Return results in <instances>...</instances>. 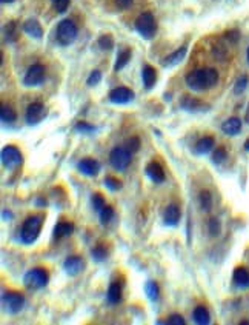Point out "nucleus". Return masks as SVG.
Segmentation results:
<instances>
[{
  "mask_svg": "<svg viewBox=\"0 0 249 325\" xmlns=\"http://www.w3.org/2000/svg\"><path fill=\"white\" fill-rule=\"evenodd\" d=\"M248 62H249V48H248Z\"/></svg>",
  "mask_w": 249,
  "mask_h": 325,
  "instance_id": "603ef678",
  "label": "nucleus"
},
{
  "mask_svg": "<svg viewBox=\"0 0 249 325\" xmlns=\"http://www.w3.org/2000/svg\"><path fill=\"white\" fill-rule=\"evenodd\" d=\"M24 157L22 153H20L18 148L12 147V145H6L2 150V164L8 168V170H14L18 165H22Z\"/></svg>",
  "mask_w": 249,
  "mask_h": 325,
  "instance_id": "0eeeda50",
  "label": "nucleus"
},
{
  "mask_svg": "<svg viewBox=\"0 0 249 325\" xmlns=\"http://www.w3.org/2000/svg\"><path fill=\"white\" fill-rule=\"evenodd\" d=\"M0 117H2V122L5 124H11V122L16 120V111L10 107V105H2V110H0Z\"/></svg>",
  "mask_w": 249,
  "mask_h": 325,
  "instance_id": "cd10ccee",
  "label": "nucleus"
},
{
  "mask_svg": "<svg viewBox=\"0 0 249 325\" xmlns=\"http://www.w3.org/2000/svg\"><path fill=\"white\" fill-rule=\"evenodd\" d=\"M200 207L203 211H211L212 208V196L210 191H202L200 193Z\"/></svg>",
  "mask_w": 249,
  "mask_h": 325,
  "instance_id": "c85d7f7f",
  "label": "nucleus"
},
{
  "mask_svg": "<svg viewBox=\"0 0 249 325\" xmlns=\"http://www.w3.org/2000/svg\"><path fill=\"white\" fill-rule=\"evenodd\" d=\"M132 2H134V0H116V4H117V7H118L120 10H128V8H131Z\"/></svg>",
  "mask_w": 249,
  "mask_h": 325,
  "instance_id": "a18cd8bd",
  "label": "nucleus"
},
{
  "mask_svg": "<svg viewBox=\"0 0 249 325\" xmlns=\"http://www.w3.org/2000/svg\"><path fill=\"white\" fill-rule=\"evenodd\" d=\"M24 31L30 37L37 39V40L44 37V30H42V25L38 24V20H36V19H28L26 20V22L24 24Z\"/></svg>",
  "mask_w": 249,
  "mask_h": 325,
  "instance_id": "a211bd4d",
  "label": "nucleus"
},
{
  "mask_svg": "<svg viewBox=\"0 0 249 325\" xmlns=\"http://www.w3.org/2000/svg\"><path fill=\"white\" fill-rule=\"evenodd\" d=\"M208 230H210V234L211 236H218L220 234V222H218V219H216V217H212V219H210V222H208Z\"/></svg>",
  "mask_w": 249,
  "mask_h": 325,
  "instance_id": "e433bc0d",
  "label": "nucleus"
},
{
  "mask_svg": "<svg viewBox=\"0 0 249 325\" xmlns=\"http://www.w3.org/2000/svg\"><path fill=\"white\" fill-rule=\"evenodd\" d=\"M180 216H182L180 208H178L176 204H171V205L166 207L164 214H163V219H164V223H166V225L176 227L177 223H178V220H180Z\"/></svg>",
  "mask_w": 249,
  "mask_h": 325,
  "instance_id": "dca6fc26",
  "label": "nucleus"
},
{
  "mask_svg": "<svg viewBox=\"0 0 249 325\" xmlns=\"http://www.w3.org/2000/svg\"><path fill=\"white\" fill-rule=\"evenodd\" d=\"M126 148L131 151V153H137L140 150V139L138 137H131L128 142H126Z\"/></svg>",
  "mask_w": 249,
  "mask_h": 325,
  "instance_id": "79ce46f5",
  "label": "nucleus"
},
{
  "mask_svg": "<svg viewBox=\"0 0 249 325\" xmlns=\"http://www.w3.org/2000/svg\"><path fill=\"white\" fill-rule=\"evenodd\" d=\"M168 323H170V325H184L186 322H184V319H183L180 314H172V316L168 319Z\"/></svg>",
  "mask_w": 249,
  "mask_h": 325,
  "instance_id": "37998d69",
  "label": "nucleus"
},
{
  "mask_svg": "<svg viewBox=\"0 0 249 325\" xmlns=\"http://www.w3.org/2000/svg\"><path fill=\"white\" fill-rule=\"evenodd\" d=\"M42 225H44V216L42 214H32L30 217H26V220L24 222V227L20 230V239H22L24 243H32L37 240Z\"/></svg>",
  "mask_w": 249,
  "mask_h": 325,
  "instance_id": "f03ea898",
  "label": "nucleus"
},
{
  "mask_svg": "<svg viewBox=\"0 0 249 325\" xmlns=\"http://www.w3.org/2000/svg\"><path fill=\"white\" fill-rule=\"evenodd\" d=\"M72 231H74V225L71 222H58L54 227V237H57V239L66 237V236H71Z\"/></svg>",
  "mask_w": 249,
  "mask_h": 325,
  "instance_id": "b1692460",
  "label": "nucleus"
},
{
  "mask_svg": "<svg viewBox=\"0 0 249 325\" xmlns=\"http://www.w3.org/2000/svg\"><path fill=\"white\" fill-rule=\"evenodd\" d=\"M234 282L240 288H248L249 287V271L243 267H237L234 270Z\"/></svg>",
  "mask_w": 249,
  "mask_h": 325,
  "instance_id": "4be33fe9",
  "label": "nucleus"
},
{
  "mask_svg": "<svg viewBox=\"0 0 249 325\" xmlns=\"http://www.w3.org/2000/svg\"><path fill=\"white\" fill-rule=\"evenodd\" d=\"M44 80H45V67L40 64H36L28 68L24 77V84L25 87H38Z\"/></svg>",
  "mask_w": 249,
  "mask_h": 325,
  "instance_id": "1a4fd4ad",
  "label": "nucleus"
},
{
  "mask_svg": "<svg viewBox=\"0 0 249 325\" xmlns=\"http://www.w3.org/2000/svg\"><path fill=\"white\" fill-rule=\"evenodd\" d=\"M214 145H216V140H214V137H211V136H206V137H203V139H200L197 144H196V153L197 154H200V156H203V154H208L210 153L212 148H214Z\"/></svg>",
  "mask_w": 249,
  "mask_h": 325,
  "instance_id": "aec40b11",
  "label": "nucleus"
},
{
  "mask_svg": "<svg viewBox=\"0 0 249 325\" xmlns=\"http://www.w3.org/2000/svg\"><path fill=\"white\" fill-rule=\"evenodd\" d=\"M2 303H4V307L8 313L11 314H16L18 313L20 310L24 308L25 305V297L24 294H20V293H4L2 296Z\"/></svg>",
  "mask_w": 249,
  "mask_h": 325,
  "instance_id": "6e6552de",
  "label": "nucleus"
},
{
  "mask_svg": "<svg viewBox=\"0 0 249 325\" xmlns=\"http://www.w3.org/2000/svg\"><path fill=\"white\" fill-rule=\"evenodd\" d=\"M64 268L70 276H77L83 270V260L78 256H70L64 262Z\"/></svg>",
  "mask_w": 249,
  "mask_h": 325,
  "instance_id": "4468645a",
  "label": "nucleus"
},
{
  "mask_svg": "<svg viewBox=\"0 0 249 325\" xmlns=\"http://www.w3.org/2000/svg\"><path fill=\"white\" fill-rule=\"evenodd\" d=\"M91 254H92V259H94L96 262L105 260L106 256H108V253H106V250H105V247H103V245H97L96 248H92Z\"/></svg>",
  "mask_w": 249,
  "mask_h": 325,
  "instance_id": "72a5a7b5",
  "label": "nucleus"
},
{
  "mask_svg": "<svg viewBox=\"0 0 249 325\" xmlns=\"http://www.w3.org/2000/svg\"><path fill=\"white\" fill-rule=\"evenodd\" d=\"M76 37H77V27H76V24L72 22V20H70V19L62 20V22L58 24V27H57V40H58V44L64 45V47H68V45H71L74 42Z\"/></svg>",
  "mask_w": 249,
  "mask_h": 325,
  "instance_id": "39448f33",
  "label": "nucleus"
},
{
  "mask_svg": "<svg viewBox=\"0 0 249 325\" xmlns=\"http://www.w3.org/2000/svg\"><path fill=\"white\" fill-rule=\"evenodd\" d=\"M244 150H246V151H249V139L244 142Z\"/></svg>",
  "mask_w": 249,
  "mask_h": 325,
  "instance_id": "8fccbe9b",
  "label": "nucleus"
},
{
  "mask_svg": "<svg viewBox=\"0 0 249 325\" xmlns=\"http://www.w3.org/2000/svg\"><path fill=\"white\" fill-rule=\"evenodd\" d=\"M130 60H131V50H123V51H122V53H118V56H117L116 65H114V70H116V71H120V70H123L124 67L128 65Z\"/></svg>",
  "mask_w": 249,
  "mask_h": 325,
  "instance_id": "a878e982",
  "label": "nucleus"
},
{
  "mask_svg": "<svg viewBox=\"0 0 249 325\" xmlns=\"http://www.w3.org/2000/svg\"><path fill=\"white\" fill-rule=\"evenodd\" d=\"M222 131L226 136H237L242 131V120L238 117H230L228 120L223 122Z\"/></svg>",
  "mask_w": 249,
  "mask_h": 325,
  "instance_id": "f3484780",
  "label": "nucleus"
},
{
  "mask_svg": "<svg viewBox=\"0 0 249 325\" xmlns=\"http://www.w3.org/2000/svg\"><path fill=\"white\" fill-rule=\"evenodd\" d=\"M244 122L249 124V105H248V110H246V114H244Z\"/></svg>",
  "mask_w": 249,
  "mask_h": 325,
  "instance_id": "09e8293b",
  "label": "nucleus"
},
{
  "mask_svg": "<svg viewBox=\"0 0 249 325\" xmlns=\"http://www.w3.org/2000/svg\"><path fill=\"white\" fill-rule=\"evenodd\" d=\"M17 24L16 22H10L5 27V39L8 42H16L17 40Z\"/></svg>",
  "mask_w": 249,
  "mask_h": 325,
  "instance_id": "c756f323",
  "label": "nucleus"
},
{
  "mask_svg": "<svg viewBox=\"0 0 249 325\" xmlns=\"http://www.w3.org/2000/svg\"><path fill=\"white\" fill-rule=\"evenodd\" d=\"M248 82H249L248 76H242V77H238V79H237V82H236V85H234V94H242V93L246 90Z\"/></svg>",
  "mask_w": 249,
  "mask_h": 325,
  "instance_id": "c9c22d12",
  "label": "nucleus"
},
{
  "mask_svg": "<svg viewBox=\"0 0 249 325\" xmlns=\"http://www.w3.org/2000/svg\"><path fill=\"white\" fill-rule=\"evenodd\" d=\"M136 30L143 39H146V40L152 39L157 31L154 16L151 13H142L136 20Z\"/></svg>",
  "mask_w": 249,
  "mask_h": 325,
  "instance_id": "7ed1b4c3",
  "label": "nucleus"
},
{
  "mask_svg": "<svg viewBox=\"0 0 249 325\" xmlns=\"http://www.w3.org/2000/svg\"><path fill=\"white\" fill-rule=\"evenodd\" d=\"M11 2H14V0H2V4H11Z\"/></svg>",
  "mask_w": 249,
  "mask_h": 325,
  "instance_id": "3c124183",
  "label": "nucleus"
},
{
  "mask_svg": "<svg viewBox=\"0 0 249 325\" xmlns=\"http://www.w3.org/2000/svg\"><path fill=\"white\" fill-rule=\"evenodd\" d=\"M134 99V93L126 88V87H118V88H114L111 93H110V100L112 104H128Z\"/></svg>",
  "mask_w": 249,
  "mask_h": 325,
  "instance_id": "9b49d317",
  "label": "nucleus"
},
{
  "mask_svg": "<svg viewBox=\"0 0 249 325\" xmlns=\"http://www.w3.org/2000/svg\"><path fill=\"white\" fill-rule=\"evenodd\" d=\"M224 37H226L228 40H230L231 44H237V40H238L240 36H238V31L234 30V31H228V33L224 34Z\"/></svg>",
  "mask_w": 249,
  "mask_h": 325,
  "instance_id": "c03bdc74",
  "label": "nucleus"
},
{
  "mask_svg": "<svg viewBox=\"0 0 249 325\" xmlns=\"http://www.w3.org/2000/svg\"><path fill=\"white\" fill-rule=\"evenodd\" d=\"M105 187L111 191H118V190H122V182L112 176H108V177H105Z\"/></svg>",
  "mask_w": 249,
  "mask_h": 325,
  "instance_id": "f704fd0d",
  "label": "nucleus"
},
{
  "mask_svg": "<svg viewBox=\"0 0 249 325\" xmlns=\"http://www.w3.org/2000/svg\"><path fill=\"white\" fill-rule=\"evenodd\" d=\"M98 47L103 50V51H111L114 48V40L111 36H102L98 39Z\"/></svg>",
  "mask_w": 249,
  "mask_h": 325,
  "instance_id": "2f4dec72",
  "label": "nucleus"
},
{
  "mask_svg": "<svg viewBox=\"0 0 249 325\" xmlns=\"http://www.w3.org/2000/svg\"><path fill=\"white\" fill-rule=\"evenodd\" d=\"M192 317H194L196 323H198V325H208L211 322V314H210V311H208V308L203 307V305L196 307V310L192 313Z\"/></svg>",
  "mask_w": 249,
  "mask_h": 325,
  "instance_id": "5701e85b",
  "label": "nucleus"
},
{
  "mask_svg": "<svg viewBox=\"0 0 249 325\" xmlns=\"http://www.w3.org/2000/svg\"><path fill=\"white\" fill-rule=\"evenodd\" d=\"M186 85L192 91H204L217 85L218 82V73L214 68H202L191 71L184 79Z\"/></svg>",
  "mask_w": 249,
  "mask_h": 325,
  "instance_id": "f257e3e1",
  "label": "nucleus"
},
{
  "mask_svg": "<svg viewBox=\"0 0 249 325\" xmlns=\"http://www.w3.org/2000/svg\"><path fill=\"white\" fill-rule=\"evenodd\" d=\"M131 159H132V153L124 147H116L110 154L111 165L118 171L126 170L128 165L131 164Z\"/></svg>",
  "mask_w": 249,
  "mask_h": 325,
  "instance_id": "423d86ee",
  "label": "nucleus"
},
{
  "mask_svg": "<svg viewBox=\"0 0 249 325\" xmlns=\"http://www.w3.org/2000/svg\"><path fill=\"white\" fill-rule=\"evenodd\" d=\"M51 2H52V7H54V10H56L57 13L64 14V13L68 10L71 0H51Z\"/></svg>",
  "mask_w": 249,
  "mask_h": 325,
  "instance_id": "4c0bfd02",
  "label": "nucleus"
},
{
  "mask_svg": "<svg viewBox=\"0 0 249 325\" xmlns=\"http://www.w3.org/2000/svg\"><path fill=\"white\" fill-rule=\"evenodd\" d=\"M114 217V210L112 207L110 205H105L103 207V210L100 211V222L103 223V225H106V223H110Z\"/></svg>",
  "mask_w": 249,
  "mask_h": 325,
  "instance_id": "7c9ffc66",
  "label": "nucleus"
},
{
  "mask_svg": "<svg viewBox=\"0 0 249 325\" xmlns=\"http://www.w3.org/2000/svg\"><path fill=\"white\" fill-rule=\"evenodd\" d=\"M180 107L186 111H190V113H197V111H206V110H210V105H204L202 104L200 100L197 99H192L190 96H184L182 99V102H180Z\"/></svg>",
  "mask_w": 249,
  "mask_h": 325,
  "instance_id": "ddd939ff",
  "label": "nucleus"
},
{
  "mask_svg": "<svg viewBox=\"0 0 249 325\" xmlns=\"http://www.w3.org/2000/svg\"><path fill=\"white\" fill-rule=\"evenodd\" d=\"M106 297H108V302L112 303V305H116V303H118L122 300V287L118 285L117 282H112L110 285Z\"/></svg>",
  "mask_w": 249,
  "mask_h": 325,
  "instance_id": "393cba45",
  "label": "nucleus"
},
{
  "mask_svg": "<svg viewBox=\"0 0 249 325\" xmlns=\"http://www.w3.org/2000/svg\"><path fill=\"white\" fill-rule=\"evenodd\" d=\"M144 293L150 297V300H157L158 299V294H160V290H158V285L154 282V280H148L144 283Z\"/></svg>",
  "mask_w": 249,
  "mask_h": 325,
  "instance_id": "bb28decb",
  "label": "nucleus"
},
{
  "mask_svg": "<svg viewBox=\"0 0 249 325\" xmlns=\"http://www.w3.org/2000/svg\"><path fill=\"white\" fill-rule=\"evenodd\" d=\"M91 205H92V208H94L96 211L100 213V211L103 210V207H105V199H103L102 194L96 193V194L91 196Z\"/></svg>",
  "mask_w": 249,
  "mask_h": 325,
  "instance_id": "473e14b6",
  "label": "nucleus"
},
{
  "mask_svg": "<svg viewBox=\"0 0 249 325\" xmlns=\"http://www.w3.org/2000/svg\"><path fill=\"white\" fill-rule=\"evenodd\" d=\"M46 204H48V202H46L45 199H42V197H37V199H36V205H37V207H46Z\"/></svg>",
  "mask_w": 249,
  "mask_h": 325,
  "instance_id": "49530a36",
  "label": "nucleus"
},
{
  "mask_svg": "<svg viewBox=\"0 0 249 325\" xmlns=\"http://www.w3.org/2000/svg\"><path fill=\"white\" fill-rule=\"evenodd\" d=\"M45 116H46L45 107L42 105L40 102H34V104H31L28 107L25 117H26V122H28L30 125H37V124H40V122L45 119Z\"/></svg>",
  "mask_w": 249,
  "mask_h": 325,
  "instance_id": "9d476101",
  "label": "nucleus"
},
{
  "mask_svg": "<svg viewBox=\"0 0 249 325\" xmlns=\"http://www.w3.org/2000/svg\"><path fill=\"white\" fill-rule=\"evenodd\" d=\"M78 171L82 174H85V176H97L98 171H100V164L96 160V159H91V157H85V159H82L78 162V165H77Z\"/></svg>",
  "mask_w": 249,
  "mask_h": 325,
  "instance_id": "f8f14e48",
  "label": "nucleus"
},
{
  "mask_svg": "<svg viewBox=\"0 0 249 325\" xmlns=\"http://www.w3.org/2000/svg\"><path fill=\"white\" fill-rule=\"evenodd\" d=\"M146 174L154 184H163L164 182V171L157 162H150L146 165Z\"/></svg>",
  "mask_w": 249,
  "mask_h": 325,
  "instance_id": "2eb2a0df",
  "label": "nucleus"
},
{
  "mask_svg": "<svg viewBox=\"0 0 249 325\" xmlns=\"http://www.w3.org/2000/svg\"><path fill=\"white\" fill-rule=\"evenodd\" d=\"M184 56H186V47H182V48L176 50L172 54H170L168 57L163 59V67H174V65L180 64L184 59Z\"/></svg>",
  "mask_w": 249,
  "mask_h": 325,
  "instance_id": "412c9836",
  "label": "nucleus"
},
{
  "mask_svg": "<svg viewBox=\"0 0 249 325\" xmlns=\"http://www.w3.org/2000/svg\"><path fill=\"white\" fill-rule=\"evenodd\" d=\"M2 216H4V220H6V219H11V217H12V214H11L10 211H4V214H2Z\"/></svg>",
  "mask_w": 249,
  "mask_h": 325,
  "instance_id": "de8ad7c7",
  "label": "nucleus"
},
{
  "mask_svg": "<svg viewBox=\"0 0 249 325\" xmlns=\"http://www.w3.org/2000/svg\"><path fill=\"white\" fill-rule=\"evenodd\" d=\"M48 280H50V276L45 268H32L24 276V283L30 290H38V288L46 287Z\"/></svg>",
  "mask_w": 249,
  "mask_h": 325,
  "instance_id": "20e7f679",
  "label": "nucleus"
},
{
  "mask_svg": "<svg viewBox=\"0 0 249 325\" xmlns=\"http://www.w3.org/2000/svg\"><path fill=\"white\" fill-rule=\"evenodd\" d=\"M226 157H228L226 150H224L223 147H220V148H217V150L214 151V154H212V162L218 165V164H222V162H224Z\"/></svg>",
  "mask_w": 249,
  "mask_h": 325,
  "instance_id": "58836bf2",
  "label": "nucleus"
},
{
  "mask_svg": "<svg viewBox=\"0 0 249 325\" xmlns=\"http://www.w3.org/2000/svg\"><path fill=\"white\" fill-rule=\"evenodd\" d=\"M76 131L82 133V134H90V133H94L96 131V127L86 124V122H78L76 125Z\"/></svg>",
  "mask_w": 249,
  "mask_h": 325,
  "instance_id": "ea45409f",
  "label": "nucleus"
},
{
  "mask_svg": "<svg viewBox=\"0 0 249 325\" xmlns=\"http://www.w3.org/2000/svg\"><path fill=\"white\" fill-rule=\"evenodd\" d=\"M142 79H143V85L146 90H151L156 85V80H157V73L152 67L146 65L143 67L142 70Z\"/></svg>",
  "mask_w": 249,
  "mask_h": 325,
  "instance_id": "6ab92c4d",
  "label": "nucleus"
},
{
  "mask_svg": "<svg viewBox=\"0 0 249 325\" xmlns=\"http://www.w3.org/2000/svg\"><path fill=\"white\" fill-rule=\"evenodd\" d=\"M100 80H102V73H100L98 70H96V71H92V73L90 74V77H88V80H86V84H88L90 87H96V85L100 84Z\"/></svg>",
  "mask_w": 249,
  "mask_h": 325,
  "instance_id": "a19ab883",
  "label": "nucleus"
}]
</instances>
